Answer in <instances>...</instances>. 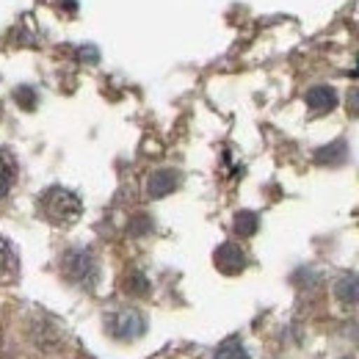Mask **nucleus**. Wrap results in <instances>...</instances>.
Instances as JSON below:
<instances>
[{"label": "nucleus", "mask_w": 359, "mask_h": 359, "mask_svg": "<svg viewBox=\"0 0 359 359\" xmlns=\"http://www.w3.org/2000/svg\"><path fill=\"white\" fill-rule=\"evenodd\" d=\"M125 287H128V293H133V296H144V293L149 290V282H147L144 273H130Z\"/></svg>", "instance_id": "f8f14e48"}, {"label": "nucleus", "mask_w": 359, "mask_h": 359, "mask_svg": "<svg viewBox=\"0 0 359 359\" xmlns=\"http://www.w3.org/2000/svg\"><path fill=\"white\" fill-rule=\"evenodd\" d=\"M334 296L340 304H359V273H343L334 282Z\"/></svg>", "instance_id": "423d86ee"}, {"label": "nucleus", "mask_w": 359, "mask_h": 359, "mask_svg": "<svg viewBox=\"0 0 359 359\" xmlns=\"http://www.w3.org/2000/svg\"><path fill=\"white\" fill-rule=\"evenodd\" d=\"M177 185H180V175L175 169H158V172H152L149 180H147V194H149L152 199H163V196H169Z\"/></svg>", "instance_id": "39448f33"}, {"label": "nucleus", "mask_w": 359, "mask_h": 359, "mask_svg": "<svg viewBox=\"0 0 359 359\" xmlns=\"http://www.w3.org/2000/svg\"><path fill=\"white\" fill-rule=\"evenodd\" d=\"M149 226H152V224H149V219H144V216H138V222H135V224H133V232H135V235H141V232H147Z\"/></svg>", "instance_id": "2eb2a0df"}, {"label": "nucleus", "mask_w": 359, "mask_h": 359, "mask_svg": "<svg viewBox=\"0 0 359 359\" xmlns=\"http://www.w3.org/2000/svg\"><path fill=\"white\" fill-rule=\"evenodd\" d=\"M17 273V255H14V246L0 238V276H14Z\"/></svg>", "instance_id": "1a4fd4ad"}, {"label": "nucleus", "mask_w": 359, "mask_h": 359, "mask_svg": "<svg viewBox=\"0 0 359 359\" xmlns=\"http://www.w3.org/2000/svg\"><path fill=\"white\" fill-rule=\"evenodd\" d=\"M144 329H147V323H144L141 313H135V310H122L111 318V334L119 340H135L144 334Z\"/></svg>", "instance_id": "7ed1b4c3"}, {"label": "nucleus", "mask_w": 359, "mask_h": 359, "mask_svg": "<svg viewBox=\"0 0 359 359\" xmlns=\"http://www.w3.org/2000/svg\"><path fill=\"white\" fill-rule=\"evenodd\" d=\"M61 269H64L69 282L83 285V287H94V282H97V276H100L97 260L91 257L86 249H69V252L64 255Z\"/></svg>", "instance_id": "f03ea898"}, {"label": "nucleus", "mask_w": 359, "mask_h": 359, "mask_svg": "<svg viewBox=\"0 0 359 359\" xmlns=\"http://www.w3.org/2000/svg\"><path fill=\"white\" fill-rule=\"evenodd\" d=\"M8 188H11V169H8V163L0 158V196H6Z\"/></svg>", "instance_id": "ddd939ff"}, {"label": "nucleus", "mask_w": 359, "mask_h": 359, "mask_svg": "<svg viewBox=\"0 0 359 359\" xmlns=\"http://www.w3.org/2000/svg\"><path fill=\"white\" fill-rule=\"evenodd\" d=\"M216 269L222 271V273H241V271L246 269V255H243V249L238 246V243H222L219 249H216Z\"/></svg>", "instance_id": "20e7f679"}, {"label": "nucleus", "mask_w": 359, "mask_h": 359, "mask_svg": "<svg viewBox=\"0 0 359 359\" xmlns=\"http://www.w3.org/2000/svg\"><path fill=\"white\" fill-rule=\"evenodd\" d=\"M213 359H252V357H249V351L243 348L241 340H226V343L219 346V351H216Z\"/></svg>", "instance_id": "9b49d317"}, {"label": "nucleus", "mask_w": 359, "mask_h": 359, "mask_svg": "<svg viewBox=\"0 0 359 359\" xmlns=\"http://www.w3.org/2000/svg\"><path fill=\"white\" fill-rule=\"evenodd\" d=\"M257 226H260V219H257V213H252V210H241V213L235 216V232H238L241 238L255 235Z\"/></svg>", "instance_id": "9d476101"}, {"label": "nucleus", "mask_w": 359, "mask_h": 359, "mask_svg": "<svg viewBox=\"0 0 359 359\" xmlns=\"http://www.w3.org/2000/svg\"><path fill=\"white\" fill-rule=\"evenodd\" d=\"M42 208H45L50 222L69 224V222H75L81 216V196L67 191V188H50L42 196Z\"/></svg>", "instance_id": "f257e3e1"}, {"label": "nucleus", "mask_w": 359, "mask_h": 359, "mask_svg": "<svg viewBox=\"0 0 359 359\" xmlns=\"http://www.w3.org/2000/svg\"><path fill=\"white\" fill-rule=\"evenodd\" d=\"M346 155H348L346 141H332L329 147H320V149L315 152V161L323 163V166H340V163L346 161Z\"/></svg>", "instance_id": "6e6552de"}, {"label": "nucleus", "mask_w": 359, "mask_h": 359, "mask_svg": "<svg viewBox=\"0 0 359 359\" xmlns=\"http://www.w3.org/2000/svg\"><path fill=\"white\" fill-rule=\"evenodd\" d=\"M348 111H351L354 116H359V89H354L348 94Z\"/></svg>", "instance_id": "4468645a"}, {"label": "nucleus", "mask_w": 359, "mask_h": 359, "mask_svg": "<svg viewBox=\"0 0 359 359\" xmlns=\"http://www.w3.org/2000/svg\"><path fill=\"white\" fill-rule=\"evenodd\" d=\"M307 105L313 108L315 114H323V111H332L334 105H337V94L332 86H313V89L307 91Z\"/></svg>", "instance_id": "0eeeda50"}]
</instances>
